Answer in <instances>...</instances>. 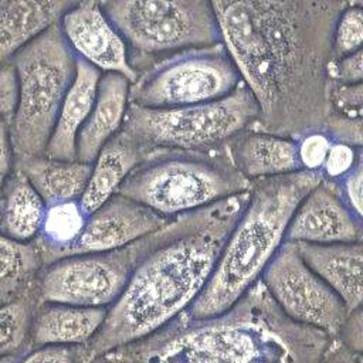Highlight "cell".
I'll return each mask as SVG.
<instances>
[{
  "instance_id": "obj_11",
  "label": "cell",
  "mask_w": 363,
  "mask_h": 363,
  "mask_svg": "<svg viewBox=\"0 0 363 363\" xmlns=\"http://www.w3.org/2000/svg\"><path fill=\"white\" fill-rule=\"evenodd\" d=\"M261 282L279 309L294 322L333 337L347 308L302 259L294 241L285 240L265 265Z\"/></svg>"
},
{
  "instance_id": "obj_2",
  "label": "cell",
  "mask_w": 363,
  "mask_h": 363,
  "mask_svg": "<svg viewBox=\"0 0 363 363\" xmlns=\"http://www.w3.org/2000/svg\"><path fill=\"white\" fill-rule=\"evenodd\" d=\"M248 190L183 214L180 230L135 268L85 345L89 360L138 340L184 312L206 286Z\"/></svg>"
},
{
  "instance_id": "obj_1",
  "label": "cell",
  "mask_w": 363,
  "mask_h": 363,
  "mask_svg": "<svg viewBox=\"0 0 363 363\" xmlns=\"http://www.w3.org/2000/svg\"><path fill=\"white\" fill-rule=\"evenodd\" d=\"M221 41L258 104L251 128L298 139L323 132L328 62L345 0H210Z\"/></svg>"
},
{
  "instance_id": "obj_25",
  "label": "cell",
  "mask_w": 363,
  "mask_h": 363,
  "mask_svg": "<svg viewBox=\"0 0 363 363\" xmlns=\"http://www.w3.org/2000/svg\"><path fill=\"white\" fill-rule=\"evenodd\" d=\"M85 218L78 200L47 206L40 231L34 238L44 267L69 255L82 233Z\"/></svg>"
},
{
  "instance_id": "obj_23",
  "label": "cell",
  "mask_w": 363,
  "mask_h": 363,
  "mask_svg": "<svg viewBox=\"0 0 363 363\" xmlns=\"http://www.w3.org/2000/svg\"><path fill=\"white\" fill-rule=\"evenodd\" d=\"M45 203L17 169L0 194V233L21 241H33L41 227Z\"/></svg>"
},
{
  "instance_id": "obj_22",
  "label": "cell",
  "mask_w": 363,
  "mask_h": 363,
  "mask_svg": "<svg viewBox=\"0 0 363 363\" xmlns=\"http://www.w3.org/2000/svg\"><path fill=\"white\" fill-rule=\"evenodd\" d=\"M20 170L45 206L79 200L88 182L91 163L79 160H61L47 155L16 162Z\"/></svg>"
},
{
  "instance_id": "obj_29",
  "label": "cell",
  "mask_w": 363,
  "mask_h": 363,
  "mask_svg": "<svg viewBox=\"0 0 363 363\" xmlns=\"http://www.w3.org/2000/svg\"><path fill=\"white\" fill-rule=\"evenodd\" d=\"M332 142L333 140L320 130H312L298 138L296 156L301 169L306 172H319Z\"/></svg>"
},
{
  "instance_id": "obj_26",
  "label": "cell",
  "mask_w": 363,
  "mask_h": 363,
  "mask_svg": "<svg viewBox=\"0 0 363 363\" xmlns=\"http://www.w3.org/2000/svg\"><path fill=\"white\" fill-rule=\"evenodd\" d=\"M37 289L0 303V357L21 356L30 350L31 319L38 305Z\"/></svg>"
},
{
  "instance_id": "obj_30",
  "label": "cell",
  "mask_w": 363,
  "mask_h": 363,
  "mask_svg": "<svg viewBox=\"0 0 363 363\" xmlns=\"http://www.w3.org/2000/svg\"><path fill=\"white\" fill-rule=\"evenodd\" d=\"M328 102L330 112L352 118H363V82L336 84L329 81Z\"/></svg>"
},
{
  "instance_id": "obj_24",
  "label": "cell",
  "mask_w": 363,
  "mask_h": 363,
  "mask_svg": "<svg viewBox=\"0 0 363 363\" xmlns=\"http://www.w3.org/2000/svg\"><path fill=\"white\" fill-rule=\"evenodd\" d=\"M44 268L38 247L0 233V302H10L33 291Z\"/></svg>"
},
{
  "instance_id": "obj_31",
  "label": "cell",
  "mask_w": 363,
  "mask_h": 363,
  "mask_svg": "<svg viewBox=\"0 0 363 363\" xmlns=\"http://www.w3.org/2000/svg\"><path fill=\"white\" fill-rule=\"evenodd\" d=\"M85 346H43L30 349L16 363H89Z\"/></svg>"
},
{
  "instance_id": "obj_19",
  "label": "cell",
  "mask_w": 363,
  "mask_h": 363,
  "mask_svg": "<svg viewBox=\"0 0 363 363\" xmlns=\"http://www.w3.org/2000/svg\"><path fill=\"white\" fill-rule=\"evenodd\" d=\"M79 0H0V65L40 37Z\"/></svg>"
},
{
  "instance_id": "obj_13",
  "label": "cell",
  "mask_w": 363,
  "mask_h": 363,
  "mask_svg": "<svg viewBox=\"0 0 363 363\" xmlns=\"http://www.w3.org/2000/svg\"><path fill=\"white\" fill-rule=\"evenodd\" d=\"M285 240L312 244L357 242L363 240V218L346 206L335 183L322 179L299 201Z\"/></svg>"
},
{
  "instance_id": "obj_37",
  "label": "cell",
  "mask_w": 363,
  "mask_h": 363,
  "mask_svg": "<svg viewBox=\"0 0 363 363\" xmlns=\"http://www.w3.org/2000/svg\"><path fill=\"white\" fill-rule=\"evenodd\" d=\"M318 363H362V354L349 350L337 339L330 337Z\"/></svg>"
},
{
  "instance_id": "obj_6",
  "label": "cell",
  "mask_w": 363,
  "mask_h": 363,
  "mask_svg": "<svg viewBox=\"0 0 363 363\" xmlns=\"http://www.w3.org/2000/svg\"><path fill=\"white\" fill-rule=\"evenodd\" d=\"M10 62L17 77V105L10 119L16 162L41 156L50 140L60 106L75 77L77 57L52 26Z\"/></svg>"
},
{
  "instance_id": "obj_8",
  "label": "cell",
  "mask_w": 363,
  "mask_h": 363,
  "mask_svg": "<svg viewBox=\"0 0 363 363\" xmlns=\"http://www.w3.org/2000/svg\"><path fill=\"white\" fill-rule=\"evenodd\" d=\"M258 118V104L241 82L230 95L204 104L153 109L128 105L122 130L149 153L153 149L213 152L225 149Z\"/></svg>"
},
{
  "instance_id": "obj_39",
  "label": "cell",
  "mask_w": 363,
  "mask_h": 363,
  "mask_svg": "<svg viewBox=\"0 0 363 363\" xmlns=\"http://www.w3.org/2000/svg\"><path fill=\"white\" fill-rule=\"evenodd\" d=\"M89 363H109V362L105 356H98V357H94Z\"/></svg>"
},
{
  "instance_id": "obj_20",
  "label": "cell",
  "mask_w": 363,
  "mask_h": 363,
  "mask_svg": "<svg viewBox=\"0 0 363 363\" xmlns=\"http://www.w3.org/2000/svg\"><path fill=\"white\" fill-rule=\"evenodd\" d=\"M146 155V150L122 129L111 138L91 163L86 186L78 200L82 213L89 216L116 194L128 174Z\"/></svg>"
},
{
  "instance_id": "obj_32",
  "label": "cell",
  "mask_w": 363,
  "mask_h": 363,
  "mask_svg": "<svg viewBox=\"0 0 363 363\" xmlns=\"http://www.w3.org/2000/svg\"><path fill=\"white\" fill-rule=\"evenodd\" d=\"M328 79L336 84L363 82V50L352 54L330 58L328 62Z\"/></svg>"
},
{
  "instance_id": "obj_21",
  "label": "cell",
  "mask_w": 363,
  "mask_h": 363,
  "mask_svg": "<svg viewBox=\"0 0 363 363\" xmlns=\"http://www.w3.org/2000/svg\"><path fill=\"white\" fill-rule=\"evenodd\" d=\"M101 74L91 64L77 58L75 77L60 106L44 155L61 160H77V138L94 105Z\"/></svg>"
},
{
  "instance_id": "obj_28",
  "label": "cell",
  "mask_w": 363,
  "mask_h": 363,
  "mask_svg": "<svg viewBox=\"0 0 363 363\" xmlns=\"http://www.w3.org/2000/svg\"><path fill=\"white\" fill-rule=\"evenodd\" d=\"M362 157L363 147H356L343 142H332L319 173L323 180L337 182L347 174Z\"/></svg>"
},
{
  "instance_id": "obj_33",
  "label": "cell",
  "mask_w": 363,
  "mask_h": 363,
  "mask_svg": "<svg viewBox=\"0 0 363 363\" xmlns=\"http://www.w3.org/2000/svg\"><path fill=\"white\" fill-rule=\"evenodd\" d=\"M362 182H363V157L352 167V170L335 183L340 197L346 206L360 218L362 216Z\"/></svg>"
},
{
  "instance_id": "obj_9",
  "label": "cell",
  "mask_w": 363,
  "mask_h": 363,
  "mask_svg": "<svg viewBox=\"0 0 363 363\" xmlns=\"http://www.w3.org/2000/svg\"><path fill=\"white\" fill-rule=\"evenodd\" d=\"M182 224L183 214L122 248L68 255L45 265L35 284L38 301L109 308L143 257L170 240Z\"/></svg>"
},
{
  "instance_id": "obj_15",
  "label": "cell",
  "mask_w": 363,
  "mask_h": 363,
  "mask_svg": "<svg viewBox=\"0 0 363 363\" xmlns=\"http://www.w3.org/2000/svg\"><path fill=\"white\" fill-rule=\"evenodd\" d=\"M305 264L343 301L347 311L363 301V242H295Z\"/></svg>"
},
{
  "instance_id": "obj_16",
  "label": "cell",
  "mask_w": 363,
  "mask_h": 363,
  "mask_svg": "<svg viewBox=\"0 0 363 363\" xmlns=\"http://www.w3.org/2000/svg\"><path fill=\"white\" fill-rule=\"evenodd\" d=\"M235 169L251 183L258 179L302 170L296 156V139L248 128L227 145Z\"/></svg>"
},
{
  "instance_id": "obj_27",
  "label": "cell",
  "mask_w": 363,
  "mask_h": 363,
  "mask_svg": "<svg viewBox=\"0 0 363 363\" xmlns=\"http://www.w3.org/2000/svg\"><path fill=\"white\" fill-rule=\"evenodd\" d=\"M363 7L346 6L339 14L332 34V58L362 50Z\"/></svg>"
},
{
  "instance_id": "obj_41",
  "label": "cell",
  "mask_w": 363,
  "mask_h": 363,
  "mask_svg": "<svg viewBox=\"0 0 363 363\" xmlns=\"http://www.w3.org/2000/svg\"><path fill=\"white\" fill-rule=\"evenodd\" d=\"M0 303H1V302H0Z\"/></svg>"
},
{
  "instance_id": "obj_36",
  "label": "cell",
  "mask_w": 363,
  "mask_h": 363,
  "mask_svg": "<svg viewBox=\"0 0 363 363\" xmlns=\"http://www.w3.org/2000/svg\"><path fill=\"white\" fill-rule=\"evenodd\" d=\"M10 121L0 116V194L1 190L14 172L16 157L10 140Z\"/></svg>"
},
{
  "instance_id": "obj_4",
  "label": "cell",
  "mask_w": 363,
  "mask_h": 363,
  "mask_svg": "<svg viewBox=\"0 0 363 363\" xmlns=\"http://www.w3.org/2000/svg\"><path fill=\"white\" fill-rule=\"evenodd\" d=\"M320 180L319 172L299 170L251 182L247 203L216 267L186 312L196 318L220 313L255 284L285 241L286 227L299 201Z\"/></svg>"
},
{
  "instance_id": "obj_7",
  "label": "cell",
  "mask_w": 363,
  "mask_h": 363,
  "mask_svg": "<svg viewBox=\"0 0 363 363\" xmlns=\"http://www.w3.org/2000/svg\"><path fill=\"white\" fill-rule=\"evenodd\" d=\"M138 74L187 48L221 41L210 0H99Z\"/></svg>"
},
{
  "instance_id": "obj_18",
  "label": "cell",
  "mask_w": 363,
  "mask_h": 363,
  "mask_svg": "<svg viewBox=\"0 0 363 363\" xmlns=\"http://www.w3.org/2000/svg\"><path fill=\"white\" fill-rule=\"evenodd\" d=\"M130 81L116 72H102L91 112L77 138V160L92 163L102 146L122 128L129 105Z\"/></svg>"
},
{
  "instance_id": "obj_34",
  "label": "cell",
  "mask_w": 363,
  "mask_h": 363,
  "mask_svg": "<svg viewBox=\"0 0 363 363\" xmlns=\"http://www.w3.org/2000/svg\"><path fill=\"white\" fill-rule=\"evenodd\" d=\"M349 350L362 354L363 352V311L362 306L347 311L336 335L333 336Z\"/></svg>"
},
{
  "instance_id": "obj_40",
  "label": "cell",
  "mask_w": 363,
  "mask_h": 363,
  "mask_svg": "<svg viewBox=\"0 0 363 363\" xmlns=\"http://www.w3.org/2000/svg\"><path fill=\"white\" fill-rule=\"evenodd\" d=\"M347 6H362L363 7V0H345Z\"/></svg>"
},
{
  "instance_id": "obj_17",
  "label": "cell",
  "mask_w": 363,
  "mask_h": 363,
  "mask_svg": "<svg viewBox=\"0 0 363 363\" xmlns=\"http://www.w3.org/2000/svg\"><path fill=\"white\" fill-rule=\"evenodd\" d=\"M108 308L38 302L30 328V349L85 346L101 328Z\"/></svg>"
},
{
  "instance_id": "obj_12",
  "label": "cell",
  "mask_w": 363,
  "mask_h": 363,
  "mask_svg": "<svg viewBox=\"0 0 363 363\" xmlns=\"http://www.w3.org/2000/svg\"><path fill=\"white\" fill-rule=\"evenodd\" d=\"M58 27L77 58L101 72H116L130 82L136 79L125 43L104 13L99 0H79L61 17Z\"/></svg>"
},
{
  "instance_id": "obj_5",
  "label": "cell",
  "mask_w": 363,
  "mask_h": 363,
  "mask_svg": "<svg viewBox=\"0 0 363 363\" xmlns=\"http://www.w3.org/2000/svg\"><path fill=\"white\" fill-rule=\"evenodd\" d=\"M250 184L227 149H153L128 174L118 193L174 218L244 193Z\"/></svg>"
},
{
  "instance_id": "obj_14",
  "label": "cell",
  "mask_w": 363,
  "mask_h": 363,
  "mask_svg": "<svg viewBox=\"0 0 363 363\" xmlns=\"http://www.w3.org/2000/svg\"><path fill=\"white\" fill-rule=\"evenodd\" d=\"M170 220L173 218H166L149 207L116 193L86 216L82 233L69 255L122 248L162 228Z\"/></svg>"
},
{
  "instance_id": "obj_10",
  "label": "cell",
  "mask_w": 363,
  "mask_h": 363,
  "mask_svg": "<svg viewBox=\"0 0 363 363\" xmlns=\"http://www.w3.org/2000/svg\"><path fill=\"white\" fill-rule=\"evenodd\" d=\"M242 82L223 41L193 47L163 58L138 74L129 104L169 109L221 99Z\"/></svg>"
},
{
  "instance_id": "obj_38",
  "label": "cell",
  "mask_w": 363,
  "mask_h": 363,
  "mask_svg": "<svg viewBox=\"0 0 363 363\" xmlns=\"http://www.w3.org/2000/svg\"><path fill=\"white\" fill-rule=\"evenodd\" d=\"M23 356V354H21ZM20 359V356H7V357H0V363H16Z\"/></svg>"
},
{
  "instance_id": "obj_35",
  "label": "cell",
  "mask_w": 363,
  "mask_h": 363,
  "mask_svg": "<svg viewBox=\"0 0 363 363\" xmlns=\"http://www.w3.org/2000/svg\"><path fill=\"white\" fill-rule=\"evenodd\" d=\"M17 77L13 64L4 62L0 65V116L11 119L17 105Z\"/></svg>"
},
{
  "instance_id": "obj_3",
  "label": "cell",
  "mask_w": 363,
  "mask_h": 363,
  "mask_svg": "<svg viewBox=\"0 0 363 363\" xmlns=\"http://www.w3.org/2000/svg\"><path fill=\"white\" fill-rule=\"evenodd\" d=\"M330 336L289 319L258 279L225 311H186L105 354L109 363H318Z\"/></svg>"
}]
</instances>
